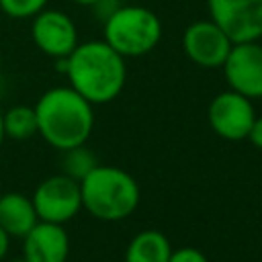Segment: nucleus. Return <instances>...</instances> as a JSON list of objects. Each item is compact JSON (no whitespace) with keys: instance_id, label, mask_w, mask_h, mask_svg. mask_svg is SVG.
Instances as JSON below:
<instances>
[{"instance_id":"obj_1","label":"nucleus","mask_w":262,"mask_h":262,"mask_svg":"<svg viewBox=\"0 0 262 262\" xmlns=\"http://www.w3.org/2000/svg\"><path fill=\"white\" fill-rule=\"evenodd\" d=\"M63 74L70 86L90 104H104L121 94L127 68L125 57L102 39L78 43L66 57Z\"/></svg>"},{"instance_id":"obj_2","label":"nucleus","mask_w":262,"mask_h":262,"mask_svg":"<svg viewBox=\"0 0 262 262\" xmlns=\"http://www.w3.org/2000/svg\"><path fill=\"white\" fill-rule=\"evenodd\" d=\"M35 115L37 133L59 151L84 145L94 127L92 104L72 86H55L43 92L35 104Z\"/></svg>"},{"instance_id":"obj_3","label":"nucleus","mask_w":262,"mask_h":262,"mask_svg":"<svg viewBox=\"0 0 262 262\" xmlns=\"http://www.w3.org/2000/svg\"><path fill=\"white\" fill-rule=\"evenodd\" d=\"M82 209L100 221H121L139 205V186L135 178L117 168L96 164L82 180Z\"/></svg>"},{"instance_id":"obj_4","label":"nucleus","mask_w":262,"mask_h":262,"mask_svg":"<svg viewBox=\"0 0 262 262\" xmlns=\"http://www.w3.org/2000/svg\"><path fill=\"white\" fill-rule=\"evenodd\" d=\"M162 39V23L145 6H119L104 18V41L123 57L149 53Z\"/></svg>"},{"instance_id":"obj_5","label":"nucleus","mask_w":262,"mask_h":262,"mask_svg":"<svg viewBox=\"0 0 262 262\" xmlns=\"http://www.w3.org/2000/svg\"><path fill=\"white\" fill-rule=\"evenodd\" d=\"M31 201L39 221L63 225L74 219L82 209L80 182L70 178L68 174L49 176L37 184Z\"/></svg>"},{"instance_id":"obj_6","label":"nucleus","mask_w":262,"mask_h":262,"mask_svg":"<svg viewBox=\"0 0 262 262\" xmlns=\"http://www.w3.org/2000/svg\"><path fill=\"white\" fill-rule=\"evenodd\" d=\"M211 20L231 43L258 41L262 37V0H207Z\"/></svg>"},{"instance_id":"obj_7","label":"nucleus","mask_w":262,"mask_h":262,"mask_svg":"<svg viewBox=\"0 0 262 262\" xmlns=\"http://www.w3.org/2000/svg\"><path fill=\"white\" fill-rule=\"evenodd\" d=\"M254 119L256 111L252 100L231 88L219 92L209 104V125L219 137L227 141L248 139Z\"/></svg>"},{"instance_id":"obj_8","label":"nucleus","mask_w":262,"mask_h":262,"mask_svg":"<svg viewBox=\"0 0 262 262\" xmlns=\"http://www.w3.org/2000/svg\"><path fill=\"white\" fill-rule=\"evenodd\" d=\"M221 68L231 90L250 100L262 98V45L258 41L233 43Z\"/></svg>"},{"instance_id":"obj_9","label":"nucleus","mask_w":262,"mask_h":262,"mask_svg":"<svg viewBox=\"0 0 262 262\" xmlns=\"http://www.w3.org/2000/svg\"><path fill=\"white\" fill-rule=\"evenodd\" d=\"M231 45V39L213 20H194L182 35V49L186 57L209 70L223 66Z\"/></svg>"},{"instance_id":"obj_10","label":"nucleus","mask_w":262,"mask_h":262,"mask_svg":"<svg viewBox=\"0 0 262 262\" xmlns=\"http://www.w3.org/2000/svg\"><path fill=\"white\" fill-rule=\"evenodd\" d=\"M33 43L49 57H68L78 45V31L74 20L61 10H41L31 25Z\"/></svg>"},{"instance_id":"obj_11","label":"nucleus","mask_w":262,"mask_h":262,"mask_svg":"<svg viewBox=\"0 0 262 262\" xmlns=\"http://www.w3.org/2000/svg\"><path fill=\"white\" fill-rule=\"evenodd\" d=\"M70 256V235L59 223L37 221L23 237V258L27 262H66Z\"/></svg>"},{"instance_id":"obj_12","label":"nucleus","mask_w":262,"mask_h":262,"mask_svg":"<svg viewBox=\"0 0 262 262\" xmlns=\"http://www.w3.org/2000/svg\"><path fill=\"white\" fill-rule=\"evenodd\" d=\"M39 221L31 196L23 192H0V225L10 237H25Z\"/></svg>"},{"instance_id":"obj_13","label":"nucleus","mask_w":262,"mask_h":262,"mask_svg":"<svg viewBox=\"0 0 262 262\" xmlns=\"http://www.w3.org/2000/svg\"><path fill=\"white\" fill-rule=\"evenodd\" d=\"M172 246L158 229H143L131 237L125 250V262H168Z\"/></svg>"},{"instance_id":"obj_14","label":"nucleus","mask_w":262,"mask_h":262,"mask_svg":"<svg viewBox=\"0 0 262 262\" xmlns=\"http://www.w3.org/2000/svg\"><path fill=\"white\" fill-rule=\"evenodd\" d=\"M2 121H4V133L10 139L23 141V139H31L33 135H37L35 106L16 104L8 108L6 113H2Z\"/></svg>"},{"instance_id":"obj_15","label":"nucleus","mask_w":262,"mask_h":262,"mask_svg":"<svg viewBox=\"0 0 262 262\" xmlns=\"http://www.w3.org/2000/svg\"><path fill=\"white\" fill-rule=\"evenodd\" d=\"M98 164L96 156L84 147V145H76V147H70L63 151V158H61V166H63V174H68L70 178L74 180H82L94 166Z\"/></svg>"},{"instance_id":"obj_16","label":"nucleus","mask_w":262,"mask_h":262,"mask_svg":"<svg viewBox=\"0 0 262 262\" xmlns=\"http://www.w3.org/2000/svg\"><path fill=\"white\" fill-rule=\"evenodd\" d=\"M47 0H0V10L12 18L35 16L45 8Z\"/></svg>"},{"instance_id":"obj_17","label":"nucleus","mask_w":262,"mask_h":262,"mask_svg":"<svg viewBox=\"0 0 262 262\" xmlns=\"http://www.w3.org/2000/svg\"><path fill=\"white\" fill-rule=\"evenodd\" d=\"M168 262H209V258H207L201 250L186 246V248L172 250V254H170Z\"/></svg>"},{"instance_id":"obj_18","label":"nucleus","mask_w":262,"mask_h":262,"mask_svg":"<svg viewBox=\"0 0 262 262\" xmlns=\"http://www.w3.org/2000/svg\"><path fill=\"white\" fill-rule=\"evenodd\" d=\"M248 139H250L256 147L262 149V117H256V119H254L252 129H250V133H248Z\"/></svg>"},{"instance_id":"obj_19","label":"nucleus","mask_w":262,"mask_h":262,"mask_svg":"<svg viewBox=\"0 0 262 262\" xmlns=\"http://www.w3.org/2000/svg\"><path fill=\"white\" fill-rule=\"evenodd\" d=\"M8 248H10V235H8V233L2 229V225H0V260L6 258Z\"/></svg>"},{"instance_id":"obj_20","label":"nucleus","mask_w":262,"mask_h":262,"mask_svg":"<svg viewBox=\"0 0 262 262\" xmlns=\"http://www.w3.org/2000/svg\"><path fill=\"white\" fill-rule=\"evenodd\" d=\"M4 139H6V133H4V121H2V111H0V147H2Z\"/></svg>"},{"instance_id":"obj_21","label":"nucleus","mask_w":262,"mask_h":262,"mask_svg":"<svg viewBox=\"0 0 262 262\" xmlns=\"http://www.w3.org/2000/svg\"><path fill=\"white\" fill-rule=\"evenodd\" d=\"M76 4H82V6H94L98 0H74Z\"/></svg>"},{"instance_id":"obj_22","label":"nucleus","mask_w":262,"mask_h":262,"mask_svg":"<svg viewBox=\"0 0 262 262\" xmlns=\"http://www.w3.org/2000/svg\"><path fill=\"white\" fill-rule=\"evenodd\" d=\"M8 262H27L25 258H12V260H8Z\"/></svg>"},{"instance_id":"obj_23","label":"nucleus","mask_w":262,"mask_h":262,"mask_svg":"<svg viewBox=\"0 0 262 262\" xmlns=\"http://www.w3.org/2000/svg\"><path fill=\"white\" fill-rule=\"evenodd\" d=\"M0 94H2V82H0Z\"/></svg>"},{"instance_id":"obj_24","label":"nucleus","mask_w":262,"mask_h":262,"mask_svg":"<svg viewBox=\"0 0 262 262\" xmlns=\"http://www.w3.org/2000/svg\"><path fill=\"white\" fill-rule=\"evenodd\" d=\"M0 63H2V53H0Z\"/></svg>"}]
</instances>
